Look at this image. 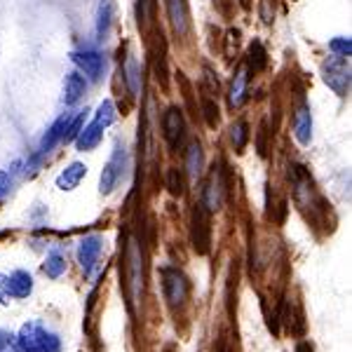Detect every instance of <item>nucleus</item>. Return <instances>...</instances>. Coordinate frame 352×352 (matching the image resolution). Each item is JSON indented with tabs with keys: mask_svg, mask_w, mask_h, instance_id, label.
<instances>
[{
	"mask_svg": "<svg viewBox=\"0 0 352 352\" xmlns=\"http://www.w3.org/2000/svg\"><path fill=\"white\" fill-rule=\"evenodd\" d=\"M64 270H66V261L61 254H47V258H45V265H43V272L50 277V280H56V277H61L64 275Z\"/></svg>",
	"mask_w": 352,
	"mask_h": 352,
	"instance_id": "nucleus-21",
	"label": "nucleus"
},
{
	"mask_svg": "<svg viewBox=\"0 0 352 352\" xmlns=\"http://www.w3.org/2000/svg\"><path fill=\"white\" fill-rule=\"evenodd\" d=\"M294 136L300 146H308L312 139V116L305 104L296 111V118H294Z\"/></svg>",
	"mask_w": 352,
	"mask_h": 352,
	"instance_id": "nucleus-12",
	"label": "nucleus"
},
{
	"mask_svg": "<svg viewBox=\"0 0 352 352\" xmlns=\"http://www.w3.org/2000/svg\"><path fill=\"white\" fill-rule=\"evenodd\" d=\"M101 249H104V242H101L99 235H87L80 242V249H78V261H80L85 275H92L94 265L99 263Z\"/></svg>",
	"mask_w": 352,
	"mask_h": 352,
	"instance_id": "nucleus-9",
	"label": "nucleus"
},
{
	"mask_svg": "<svg viewBox=\"0 0 352 352\" xmlns=\"http://www.w3.org/2000/svg\"><path fill=\"white\" fill-rule=\"evenodd\" d=\"M223 192H226V184H223V172L219 167H214V172L209 174L207 184H204V190H202V207L207 209L209 214L217 212L223 202Z\"/></svg>",
	"mask_w": 352,
	"mask_h": 352,
	"instance_id": "nucleus-6",
	"label": "nucleus"
},
{
	"mask_svg": "<svg viewBox=\"0 0 352 352\" xmlns=\"http://www.w3.org/2000/svg\"><path fill=\"white\" fill-rule=\"evenodd\" d=\"M8 285H10V296L26 298L33 292V277L24 270H16L8 277Z\"/></svg>",
	"mask_w": 352,
	"mask_h": 352,
	"instance_id": "nucleus-16",
	"label": "nucleus"
},
{
	"mask_svg": "<svg viewBox=\"0 0 352 352\" xmlns=\"http://www.w3.org/2000/svg\"><path fill=\"white\" fill-rule=\"evenodd\" d=\"M85 174H87V167H85L82 162H73L68 164V167L56 176V188L61 190H73L78 188V184L85 179Z\"/></svg>",
	"mask_w": 352,
	"mask_h": 352,
	"instance_id": "nucleus-13",
	"label": "nucleus"
},
{
	"mask_svg": "<svg viewBox=\"0 0 352 352\" xmlns=\"http://www.w3.org/2000/svg\"><path fill=\"white\" fill-rule=\"evenodd\" d=\"M247 99V68H237V73L232 76L230 89H228V104L232 109H240Z\"/></svg>",
	"mask_w": 352,
	"mask_h": 352,
	"instance_id": "nucleus-14",
	"label": "nucleus"
},
{
	"mask_svg": "<svg viewBox=\"0 0 352 352\" xmlns=\"http://www.w3.org/2000/svg\"><path fill=\"white\" fill-rule=\"evenodd\" d=\"M192 244L200 254L209 252V212L202 204H195L192 209Z\"/></svg>",
	"mask_w": 352,
	"mask_h": 352,
	"instance_id": "nucleus-7",
	"label": "nucleus"
},
{
	"mask_svg": "<svg viewBox=\"0 0 352 352\" xmlns=\"http://www.w3.org/2000/svg\"><path fill=\"white\" fill-rule=\"evenodd\" d=\"M85 89H87V82H85V78L80 73H71V76H66V85H64V101L68 106H73L76 101H80V96L85 94Z\"/></svg>",
	"mask_w": 352,
	"mask_h": 352,
	"instance_id": "nucleus-18",
	"label": "nucleus"
},
{
	"mask_svg": "<svg viewBox=\"0 0 352 352\" xmlns=\"http://www.w3.org/2000/svg\"><path fill=\"white\" fill-rule=\"evenodd\" d=\"M167 12L172 19V26L179 36H186L190 28V12H188V3L186 0H167Z\"/></svg>",
	"mask_w": 352,
	"mask_h": 352,
	"instance_id": "nucleus-11",
	"label": "nucleus"
},
{
	"mask_svg": "<svg viewBox=\"0 0 352 352\" xmlns=\"http://www.w3.org/2000/svg\"><path fill=\"white\" fill-rule=\"evenodd\" d=\"M73 61H76L78 66L82 68L85 73H87L92 80H101V76H104V56L99 52H94V50H85V52H76L73 54Z\"/></svg>",
	"mask_w": 352,
	"mask_h": 352,
	"instance_id": "nucleus-10",
	"label": "nucleus"
},
{
	"mask_svg": "<svg viewBox=\"0 0 352 352\" xmlns=\"http://www.w3.org/2000/svg\"><path fill=\"white\" fill-rule=\"evenodd\" d=\"M162 287H164V296H167L169 305L176 308L188 298V280L179 268H164L162 270Z\"/></svg>",
	"mask_w": 352,
	"mask_h": 352,
	"instance_id": "nucleus-4",
	"label": "nucleus"
},
{
	"mask_svg": "<svg viewBox=\"0 0 352 352\" xmlns=\"http://www.w3.org/2000/svg\"><path fill=\"white\" fill-rule=\"evenodd\" d=\"M184 129H186L184 113L176 109V106L167 109V113H164V118H162V134L172 148H179L181 139H184Z\"/></svg>",
	"mask_w": 352,
	"mask_h": 352,
	"instance_id": "nucleus-8",
	"label": "nucleus"
},
{
	"mask_svg": "<svg viewBox=\"0 0 352 352\" xmlns=\"http://www.w3.org/2000/svg\"><path fill=\"white\" fill-rule=\"evenodd\" d=\"M296 352H312V348H310L308 343H300L298 348H296Z\"/></svg>",
	"mask_w": 352,
	"mask_h": 352,
	"instance_id": "nucleus-34",
	"label": "nucleus"
},
{
	"mask_svg": "<svg viewBox=\"0 0 352 352\" xmlns=\"http://www.w3.org/2000/svg\"><path fill=\"white\" fill-rule=\"evenodd\" d=\"M10 338H12V336H10L8 331H0V352H3L10 345Z\"/></svg>",
	"mask_w": 352,
	"mask_h": 352,
	"instance_id": "nucleus-33",
	"label": "nucleus"
},
{
	"mask_svg": "<svg viewBox=\"0 0 352 352\" xmlns=\"http://www.w3.org/2000/svg\"><path fill=\"white\" fill-rule=\"evenodd\" d=\"M101 136H104V127H99L96 122H89L87 127L80 129V134H78V139H76L78 151L96 148V146H99V141H101Z\"/></svg>",
	"mask_w": 352,
	"mask_h": 352,
	"instance_id": "nucleus-17",
	"label": "nucleus"
},
{
	"mask_svg": "<svg viewBox=\"0 0 352 352\" xmlns=\"http://www.w3.org/2000/svg\"><path fill=\"white\" fill-rule=\"evenodd\" d=\"M124 167H127V153H124V148H116V155H113L109 164L101 169L99 188L104 195L116 190V186L120 184V179L124 176Z\"/></svg>",
	"mask_w": 352,
	"mask_h": 352,
	"instance_id": "nucleus-5",
	"label": "nucleus"
},
{
	"mask_svg": "<svg viewBox=\"0 0 352 352\" xmlns=\"http://www.w3.org/2000/svg\"><path fill=\"white\" fill-rule=\"evenodd\" d=\"M167 188L172 195L176 197H181L186 192V179H184V172L181 169H169V174H167Z\"/></svg>",
	"mask_w": 352,
	"mask_h": 352,
	"instance_id": "nucleus-25",
	"label": "nucleus"
},
{
	"mask_svg": "<svg viewBox=\"0 0 352 352\" xmlns=\"http://www.w3.org/2000/svg\"><path fill=\"white\" fill-rule=\"evenodd\" d=\"M202 106H204V118H207L209 127H217L219 124V106L214 104L212 99H204Z\"/></svg>",
	"mask_w": 352,
	"mask_h": 352,
	"instance_id": "nucleus-27",
	"label": "nucleus"
},
{
	"mask_svg": "<svg viewBox=\"0 0 352 352\" xmlns=\"http://www.w3.org/2000/svg\"><path fill=\"white\" fill-rule=\"evenodd\" d=\"M8 186H10V176H8V172H3V169H0V197L8 192Z\"/></svg>",
	"mask_w": 352,
	"mask_h": 352,
	"instance_id": "nucleus-32",
	"label": "nucleus"
},
{
	"mask_svg": "<svg viewBox=\"0 0 352 352\" xmlns=\"http://www.w3.org/2000/svg\"><path fill=\"white\" fill-rule=\"evenodd\" d=\"M10 303V285H8V277L0 275V305H8Z\"/></svg>",
	"mask_w": 352,
	"mask_h": 352,
	"instance_id": "nucleus-30",
	"label": "nucleus"
},
{
	"mask_svg": "<svg viewBox=\"0 0 352 352\" xmlns=\"http://www.w3.org/2000/svg\"><path fill=\"white\" fill-rule=\"evenodd\" d=\"M127 85H129V89L136 94L139 92V66H136V61H129L127 64Z\"/></svg>",
	"mask_w": 352,
	"mask_h": 352,
	"instance_id": "nucleus-29",
	"label": "nucleus"
},
{
	"mask_svg": "<svg viewBox=\"0 0 352 352\" xmlns=\"http://www.w3.org/2000/svg\"><path fill=\"white\" fill-rule=\"evenodd\" d=\"M113 120H116V106H113L111 99H106L104 104L99 106V111H96V116H94L92 122H96L99 127L106 129V127H111Z\"/></svg>",
	"mask_w": 352,
	"mask_h": 352,
	"instance_id": "nucleus-22",
	"label": "nucleus"
},
{
	"mask_svg": "<svg viewBox=\"0 0 352 352\" xmlns=\"http://www.w3.org/2000/svg\"><path fill=\"white\" fill-rule=\"evenodd\" d=\"M247 139H249V127L244 120H237L235 124L230 127V141L235 146V151H242L247 146Z\"/></svg>",
	"mask_w": 352,
	"mask_h": 352,
	"instance_id": "nucleus-24",
	"label": "nucleus"
},
{
	"mask_svg": "<svg viewBox=\"0 0 352 352\" xmlns=\"http://www.w3.org/2000/svg\"><path fill=\"white\" fill-rule=\"evenodd\" d=\"M202 164H204L202 146L197 144V141H192L188 146V151H186V169H188V174L192 179H197V176L202 174Z\"/></svg>",
	"mask_w": 352,
	"mask_h": 352,
	"instance_id": "nucleus-19",
	"label": "nucleus"
},
{
	"mask_svg": "<svg viewBox=\"0 0 352 352\" xmlns=\"http://www.w3.org/2000/svg\"><path fill=\"white\" fill-rule=\"evenodd\" d=\"M82 120H85V113H80V116H76V118H71V122H68V127H66V134H64L66 144H68V141H76L78 139V134H80V129H82Z\"/></svg>",
	"mask_w": 352,
	"mask_h": 352,
	"instance_id": "nucleus-26",
	"label": "nucleus"
},
{
	"mask_svg": "<svg viewBox=\"0 0 352 352\" xmlns=\"http://www.w3.org/2000/svg\"><path fill=\"white\" fill-rule=\"evenodd\" d=\"M16 345L21 352H61V340L43 329L38 322H28L21 327L19 336H16Z\"/></svg>",
	"mask_w": 352,
	"mask_h": 352,
	"instance_id": "nucleus-1",
	"label": "nucleus"
},
{
	"mask_svg": "<svg viewBox=\"0 0 352 352\" xmlns=\"http://www.w3.org/2000/svg\"><path fill=\"white\" fill-rule=\"evenodd\" d=\"M249 68H254V71H261L265 64H268V54H265L263 45H261L258 41L249 45Z\"/></svg>",
	"mask_w": 352,
	"mask_h": 352,
	"instance_id": "nucleus-23",
	"label": "nucleus"
},
{
	"mask_svg": "<svg viewBox=\"0 0 352 352\" xmlns=\"http://www.w3.org/2000/svg\"><path fill=\"white\" fill-rule=\"evenodd\" d=\"M322 73H324V82L336 94L345 96L350 89V61L345 56H329L322 64Z\"/></svg>",
	"mask_w": 352,
	"mask_h": 352,
	"instance_id": "nucleus-2",
	"label": "nucleus"
},
{
	"mask_svg": "<svg viewBox=\"0 0 352 352\" xmlns=\"http://www.w3.org/2000/svg\"><path fill=\"white\" fill-rule=\"evenodd\" d=\"M329 47H331L333 52H338V56H350V52H352V43H350V38H333Z\"/></svg>",
	"mask_w": 352,
	"mask_h": 352,
	"instance_id": "nucleus-28",
	"label": "nucleus"
},
{
	"mask_svg": "<svg viewBox=\"0 0 352 352\" xmlns=\"http://www.w3.org/2000/svg\"><path fill=\"white\" fill-rule=\"evenodd\" d=\"M99 19H96V33H99V41H106L111 31V21H113V3L111 0H104L99 5Z\"/></svg>",
	"mask_w": 352,
	"mask_h": 352,
	"instance_id": "nucleus-20",
	"label": "nucleus"
},
{
	"mask_svg": "<svg viewBox=\"0 0 352 352\" xmlns=\"http://www.w3.org/2000/svg\"><path fill=\"white\" fill-rule=\"evenodd\" d=\"M261 19H263L265 24L272 21V0H261Z\"/></svg>",
	"mask_w": 352,
	"mask_h": 352,
	"instance_id": "nucleus-31",
	"label": "nucleus"
},
{
	"mask_svg": "<svg viewBox=\"0 0 352 352\" xmlns=\"http://www.w3.org/2000/svg\"><path fill=\"white\" fill-rule=\"evenodd\" d=\"M124 265H127V287L129 298L136 303V298L144 292V263H141V249L134 240L127 244V254H124Z\"/></svg>",
	"mask_w": 352,
	"mask_h": 352,
	"instance_id": "nucleus-3",
	"label": "nucleus"
},
{
	"mask_svg": "<svg viewBox=\"0 0 352 352\" xmlns=\"http://www.w3.org/2000/svg\"><path fill=\"white\" fill-rule=\"evenodd\" d=\"M68 122H71V116L66 113V116H61L59 120H56L52 127L47 129V134H45L43 141H41V153H50L56 144H61V141H64Z\"/></svg>",
	"mask_w": 352,
	"mask_h": 352,
	"instance_id": "nucleus-15",
	"label": "nucleus"
}]
</instances>
